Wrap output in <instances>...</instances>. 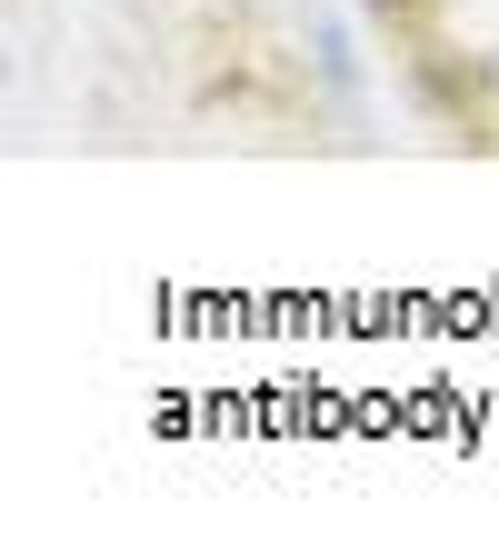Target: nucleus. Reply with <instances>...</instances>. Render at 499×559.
<instances>
[]
</instances>
